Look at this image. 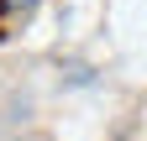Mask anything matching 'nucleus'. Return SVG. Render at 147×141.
Listing matches in <instances>:
<instances>
[{"instance_id":"1","label":"nucleus","mask_w":147,"mask_h":141,"mask_svg":"<svg viewBox=\"0 0 147 141\" xmlns=\"http://www.w3.org/2000/svg\"><path fill=\"white\" fill-rule=\"evenodd\" d=\"M42 0H0V16H32Z\"/></svg>"}]
</instances>
